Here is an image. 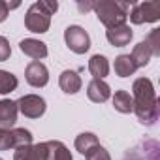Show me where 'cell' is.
<instances>
[{"label": "cell", "mask_w": 160, "mask_h": 160, "mask_svg": "<svg viewBox=\"0 0 160 160\" xmlns=\"http://www.w3.org/2000/svg\"><path fill=\"white\" fill-rule=\"evenodd\" d=\"M147 45L151 47L152 51V57H158L160 55V28H154L149 36H147Z\"/></svg>", "instance_id": "603a6c76"}, {"label": "cell", "mask_w": 160, "mask_h": 160, "mask_svg": "<svg viewBox=\"0 0 160 160\" xmlns=\"http://www.w3.org/2000/svg\"><path fill=\"white\" fill-rule=\"evenodd\" d=\"M132 36H134V32H132V28H130L126 23L106 30L108 42H109L111 45H115V47H124V45H128L130 40H132Z\"/></svg>", "instance_id": "7c38bea8"}, {"label": "cell", "mask_w": 160, "mask_h": 160, "mask_svg": "<svg viewBox=\"0 0 160 160\" xmlns=\"http://www.w3.org/2000/svg\"><path fill=\"white\" fill-rule=\"evenodd\" d=\"M89 72L94 79H104L109 73V62L104 55H92L89 60Z\"/></svg>", "instance_id": "ac0fdd59"}, {"label": "cell", "mask_w": 160, "mask_h": 160, "mask_svg": "<svg viewBox=\"0 0 160 160\" xmlns=\"http://www.w3.org/2000/svg\"><path fill=\"white\" fill-rule=\"evenodd\" d=\"M25 79L30 87L42 89L49 83V70L43 62L40 60H32L27 68H25Z\"/></svg>", "instance_id": "ba28073f"}, {"label": "cell", "mask_w": 160, "mask_h": 160, "mask_svg": "<svg viewBox=\"0 0 160 160\" xmlns=\"http://www.w3.org/2000/svg\"><path fill=\"white\" fill-rule=\"evenodd\" d=\"M96 145H100V141H98V138L92 132H83V134H79L75 138V149L81 152V154H87Z\"/></svg>", "instance_id": "44dd1931"}, {"label": "cell", "mask_w": 160, "mask_h": 160, "mask_svg": "<svg viewBox=\"0 0 160 160\" xmlns=\"http://www.w3.org/2000/svg\"><path fill=\"white\" fill-rule=\"evenodd\" d=\"M15 104H17V109L28 119H40L45 113V108H47L45 100L38 94H25Z\"/></svg>", "instance_id": "52a82bcc"}, {"label": "cell", "mask_w": 160, "mask_h": 160, "mask_svg": "<svg viewBox=\"0 0 160 160\" xmlns=\"http://www.w3.org/2000/svg\"><path fill=\"white\" fill-rule=\"evenodd\" d=\"M19 81L17 77L12 73V72H6V70H0V94H10L17 89Z\"/></svg>", "instance_id": "7402d4cb"}, {"label": "cell", "mask_w": 160, "mask_h": 160, "mask_svg": "<svg viewBox=\"0 0 160 160\" xmlns=\"http://www.w3.org/2000/svg\"><path fill=\"white\" fill-rule=\"evenodd\" d=\"M30 143H32V134L27 128H12V130L0 128V151L17 149Z\"/></svg>", "instance_id": "8992f818"}, {"label": "cell", "mask_w": 160, "mask_h": 160, "mask_svg": "<svg viewBox=\"0 0 160 160\" xmlns=\"http://www.w3.org/2000/svg\"><path fill=\"white\" fill-rule=\"evenodd\" d=\"M132 102H134V113L139 119V122L151 126L158 119V100L154 94V87L151 79L138 77L132 85Z\"/></svg>", "instance_id": "6da1fadb"}, {"label": "cell", "mask_w": 160, "mask_h": 160, "mask_svg": "<svg viewBox=\"0 0 160 160\" xmlns=\"http://www.w3.org/2000/svg\"><path fill=\"white\" fill-rule=\"evenodd\" d=\"M58 85H60L62 92H66V94H75V92L81 91L83 81H81V77H79L77 72H73V70H64V72L60 73V77H58Z\"/></svg>", "instance_id": "5bb4252c"}, {"label": "cell", "mask_w": 160, "mask_h": 160, "mask_svg": "<svg viewBox=\"0 0 160 160\" xmlns=\"http://www.w3.org/2000/svg\"><path fill=\"white\" fill-rule=\"evenodd\" d=\"M64 42H66L68 49L77 53V55H83L91 49V36L79 25H70L64 30Z\"/></svg>", "instance_id": "5b68a950"}, {"label": "cell", "mask_w": 160, "mask_h": 160, "mask_svg": "<svg viewBox=\"0 0 160 160\" xmlns=\"http://www.w3.org/2000/svg\"><path fill=\"white\" fill-rule=\"evenodd\" d=\"M0 160H2V158H0Z\"/></svg>", "instance_id": "83f0119b"}, {"label": "cell", "mask_w": 160, "mask_h": 160, "mask_svg": "<svg viewBox=\"0 0 160 160\" xmlns=\"http://www.w3.org/2000/svg\"><path fill=\"white\" fill-rule=\"evenodd\" d=\"M77 8L81 10V12H89V10L94 8V2H85V4L83 2H77Z\"/></svg>", "instance_id": "4316f807"}, {"label": "cell", "mask_w": 160, "mask_h": 160, "mask_svg": "<svg viewBox=\"0 0 160 160\" xmlns=\"http://www.w3.org/2000/svg\"><path fill=\"white\" fill-rule=\"evenodd\" d=\"M130 21L134 25H143V23H154L160 19V0H147V2H139L130 8L128 13Z\"/></svg>", "instance_id": "277c9868"}, {"label": "cell", "mask_w": 160, "mask_h": 160, "mask_svg": "<svg viewBox=\"0 0 160 160\" xmlns=\"http://www.w3.org/2000/svg\"><path fill=\"white\" fill-rule=\"evenodd\" d=\"M19 49L27 57H30L34 60H40V58H45L47 57V45L43 42H40V40H34V38H25L19 43Z\"/></svg>", "instance_id": "9a60e30c"}, {"label": "cell", "mask_w": 160, "mask_h": 160, "mask_svg": "<svg viewBox=\"0 0 160 160\" xmlns=\"http://www.w3.org/2000/svg\"><path fill=\"white\" fill-rule=\"evenodd\" d=\"M113 68H115V73H117L119 77H130V75H134V72L138 70L130 55H119V57L115 58Z\"/></svg>", "instance_id": "d6986e66"}, {"label": "cell", "mask_w": 160, "mask_h": 160, "mask_svg": "<svg viewBox=\"0 0 160 160\" xmlns=\"http://www.w3.org/2000/svg\"><path fill=\"white\" fill-rule=\"evenodd\" d=\"M58 10V2L57 0H40V2H34L25 15V27L30 32L36 34H43L49 30L51 27V15L57 13Z\"/></svg>", "instance_id": "7a4b0ae2"}, {"label": "cell", "mask_w": 160, "mask_h": 160, "mask_svg": "<svg viewBox=\"0 0 160 160\" xmlns=\"http://www.w3.org/2000/svg\"><path fill=\"white\" fill-rule=\"evenodd\" d=\"M113 108L119 111V113H132L134 111V102H132V96L130 92L126 91H117L113 94Z\"/></svg>", "instance_id": "ffe728a7"}, {"label": "cell", "mask_w": 160, "mask_h": 160, "mask_svg": "<svg viewBox=\"0 0 160 160\" xmlns=\"http://www.w3.org/2000/svg\"><path fill=\"white\" fill-rule=\"evenodd\" d=\"M8 4L4 2V0H0V23L2 21H6V17H8Z\"/></svg>", "instance_id": "484cf974"}, {"label": "cell", "mask_w": 160, "mask_h": 160, "mask_svg": "<svg viewBox=\"0 0 160 160\" xmlns=\"http://www.w3.org/2000/svg\"><path fill=\"white\" fill-rule=\"evenodd\" d=\"M45 143H30L25 147H17L13 152V160H45Z\"/></svg>", "instance_id": "4fadbf2b"}, {"label": "cell", "mask_w": 160, "mask_h": 160, "mask_svg": "<svg viewBox=\"0 0 160 160\" xmlns=\"http://www.w3.org/2000/svg\"><path fill=\"white\" fill-rule=\"evenodd\" d=\"M130 57H132L136 68H145V66L151 62V58H152V51H151V47L147 45V42L143 40V42H139V43L134 47V51H132Z\"/></svg>", "instance_id": "e0dca14e"}, {"label": "cell", "mask_w": 160, "mask_h": 160, "mask_svg": "<svg viewBox=\"0 0 160 160\" xmlns=\"http://www.w3.org/2000/svg\"><path fill=\"white\" fill-rule=\"evenodd\" d=\"M45 151H47L45 160H73L68 147L62 141H57V139L45 141Z\"/></svg>", "instance_id": "2e32d148"}, {"label": "cell", "mask_w": 160, "mask_h": 160, "mask_svg": "<svg viewBox=\"0 0 160 160\" xmlns=\"http://www.w3.org/2000/svg\"><path fill=\"white\" fill-rule=\"evenodd\" d=\"M17 104L13 100H0V128L12 130L17 122Z\"/></svg>", "instance_id": "8fae6325"}, {"label": "cell", "mask_w": 160, "mask_h": 160, "mask_svg": "<svg viewBox=\"0 0 160 160\" xmlns=\"http://www.w3.org/2000/svg\"><path fill=\"white\" fill-rule=\"evenodd\" d=\"M85 158L87 160H111V156H109V152L102 147V145H96V147H92L87 154H85Z\"/></svg>", "instance_id": "cb8c5ba5"}, {"label": "cell", "mask_w": 160, "mask_h": 160, "mask_svg": "<svg viewBox=\"0 0 160 160\" xmlns=\"http://www.w3.org/2000/svg\"><path fill=\"white\" fill-rule=\"evenodd\" d=\"M87 96L94 104H104L111 96V87L104 81V79H92L87 85Z\"/></svg>", "instance_id": "9c48e42d"}, {"label": "cell", "mask_w": 160, "mask_h": 160, "mask_svg": "<svg viewBox=\"0 0 160 160\" xmlns=\"http://www.w3.org/2000/svg\"><path fill=\"white\" fill-rule=\"evenodd\" d=\"M158 149H160V147H158L156 141H145V143H141L139 147L132 149V151L124 156V160H160Z\"/></svg>", "instance_id": "30bf717a"}, {"label": "cell", "mask_w": 160, "mask_h": 160, "mask_svg": "<svg viewBox=\"0 0 160 160\" xmlns=\"http://www.w3.org/2000/svg\"><path fill=\"white\" fill-rule=\"evenodd\" d=\"M12 55V47H10V42L4 38V36H0V62H4L8 60Z\"/></svg>", "instance_id": "d4e9b609"}, {"label": "cell", "mask_w": 160, "mask_h": 160, "mask_svg": "<svg viewBox=\"0 0 160 160\" xmlns=\"http://www.w3.org/2000/svg\"><path fill=\"white\" fill-rule=\"evenodd\" d=\"M134 6V2H121V0H100L94 2V12L96 17L102 25H106L108 28L119 27L126 23V17L130 13V8Z\"/></svg>", "instance_id": "3957f363"}]
</instances>
